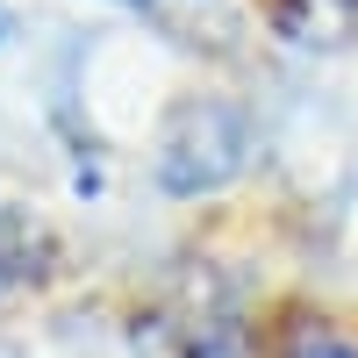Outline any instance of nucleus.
Instances as JSON below:
<instances>
[{
  "label": "nucleus",
  "instance_id": "3",
  "mask_svg": "<svg viewBox=\"0 0 358 358\" xmlns=\"http://www.w3.org/2000/svg\"><path fill=\"white\" fill-rule=\"evenodd\" d=\"M8 36H15V15H8V8H0V43H8Z\"/></svg>",
  "mask_w": 358,
  "mask_h": 358
},
{
  "label": "nucleus",
  "instance_id": "1",
  "mask_svg": "<svg viewBox=\"0 0 358 358\" xmlns=\"http://www.w3.org/2000/svg\"><path fill=\"white\" fill-rule=\"evenodd\" d=\"M251 165V122L229 101H187L158 136V187L165 194H215Z\"/></svg>",
  "mask_w": 358,
  "mask_h": 358
},
{
  "label": "nucleus",
  "instance_id": "4",
  "mask_svg": "<svg viewBox=\"0 0 358 358\" xmlns=\"http://www.w3.org/2000/svg\"><path fill=\"white\" fill-rule=\"evenodd\" d=\"M122 8H151V0H122Z\"/></svg>",
  "mask_w": 358,
  "mask_h": 358
},
{
  "label": "nucleus",
  "instance_id": "2",
  "mask_svg": "<svg viewBox=\"0 0 358 358\" xmlns=\"http://www.w3.org/2000/svg\"><path fill=\"white\" fill-rule=\"evenodd\" d=\"M287 358H358V351H351L344 337H330V330H301Z\"/></svg>",
  "mask_w": 358,
  "mask_h": 358
}]
</instances>
